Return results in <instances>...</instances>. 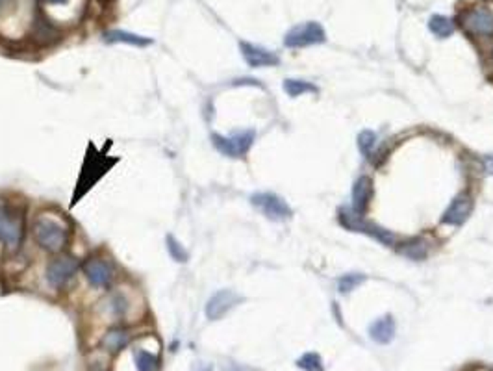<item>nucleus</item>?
Here are the masks:
<instances>
[{
  "instance_id": "nucleus-1",
  "label": "nucleus",
  "mask_w": 493,
  "mask_h": 371,
  "mask_svg": "<svg viewBox=\"0 0 493 371\" xmlns=\"http://www.w3.org/2000/svg\"><path fill=\"white\" fill-rule=\"evenodd\" d=\"M32 232H34V238H36L39 246L43 247L45 251L50 252H60L69 241L67 228L63 227L62 223L49 219V217L36 219L34 227H32Z\"/></svg>"
},
{
  "instance_id": "nucleus-2",
  "label": "nucleus",
  "mask_w": 493,
  "mask_h": 371,
  "mask_svg": "<svg viewBox=\"0 0 493 371\" xmlns=\"http://www.w3.org/2000/svg\"><path fill=\"white\" fill-rule=\"evenodd\" d=\"M339 223H341L347 230L368 234V236L375 238L376 241H381V243H384V246L387 247L395 246V241H397V236H395L394 232L378 227L373 221L363 219V215L354 214V212H350V210H341V212H339Z\"/></svg>"
},
{
  "instance_id": "nucleus-3",
  "label": "nucleus",
  "mask_w": 493,
  "mask_h": 371,
  "mask_svg": "<svg viewBox=\"0 0 493 371\" xmlns=\"http://www.w3.org/2000/svg\"><path fill=\"white\" fill-rule=\"evenodd\" d=\"M212 143L225 156L241 158L249 152V149L254 143V130H243V132L232 134V136L212 134Z\"/></svg>"
},
{
  "instance_id": "nucleus-4",
  "label": "nucleus",
  "mask_w": 493,
  "mask_h": 371,
  "mask_svg": "<svg viewBox=\"0 0 493 371\" xmlns=\"http://www.w3.org/2000/svg\"><path fill=\"white\" fill-rule=\"evenodd\" d=\"M250 204L258 208L271 221H287L291 219V215H293V210L289 208V204L282 197L271 193V191L254 193L250 197Z\"/></svg>"
},
{
  "instance_id": "nucleus-5",
  "label": "nucleus",
  "mask_w": 493,
  "mask_h": 371,
  "mask_svg": "<svg viewBox=\"0 0 493 371\" xmlns=\"http://www.w3.org/2000/svg\"><path fill=\"white\" fill-rule=\"evenodd\" d=\"M326 34L323 30V26L319 23H304V25L293 26L291 30L287 32L286 38H284V45L289 49H300V47H310V45H319L325 43Z\"/></svg>"
},
{
  "instance_id": "nucleus-6",
  "label": "nucleus",
  "mask_w": 493,
  "mask_h": 371,
  "mask_svg": "<svg viewBox=\"0 0 493 371\" xmlns=\"http://www.w3.org/2000/svg\"><path fill=\"white\" fill-rule=\"evenodd\" d=\"M80 264L75 256H69V254H62V256L54 258L49 265H47V283H49L50 288L54 289H62L65 284L69 283L71 278L75 277L76 271H78Z\"/></svg>"
},
{
  "instance_id": "nucleus-7",
  "label": "nucleus",
  "mask_w": 493,
  "mask_h": 371,
  "mask_svg": "<svg viewBox=\"0 0 493 371\" xmlns=\"http://www.w3.org/2000/svg\"><path fill=\"white\" fill-rule=\"evenodd\" d=\"M23 217L13 208L0 204V241L10 247H17L23 239Z\"/></svg>"
},
{
  "instance_id": "nucleus-8",
  "label": "nucleus",
  "mask_w": 493,
  "mask_h": 371,
  "mask_svg": "<svg viewBox=\"0 0 493 371\" xmlns=\"http://www.w3.org/2000/svg\"><path fill=\"white\" fill-rule=\"evenodd\" d=\"M462 25L473 36L493 38V13L488 8L474 6L462 13Z\"/></svg>"
},
{
  "instance_id": "nucleus-9",
  "label": "nucleus",
  "mask_w": 493,
  "mask_h": 371,
  "mask_svg": "<svg viewBox=\"0 0 493 371\" xmlns=\"http://www.w3.org/2000/svg\"><path fill=\"white\" fill-rule=\"evenodd\" d=\"M473 197H469L468 193H462V195L455 197L450 204L445 208L444 215H442V223L445 225H453V227H458V225H464L466 221L469 219V215L473 214Z\"/></svg>"
},
{
  "instance_id": "nucleus-10",
  "label": "nucleus",
  "mask_w": 493,
  "mask_h": 371,
  "mask_svg": "<svg viewBox=\"0 0 493 371\" xmlns=\"http://www.w3.org/2000/svg\"><path fill=\"white\" fill-rule=\"evenodd\" d=\"M241 301V297L237 296L236 291L232 289H219L217 294H213L210 297V301L206 302V318L212 321L221 320L226 312H230L237 302Z\"/></svg>"
},
{
  "instance_id": "nucleus-11",
  "label": "nucleus",
  "mask_w": 493,
  "mask_h": 371,
  "mask_svg": "<svg viewBox=\"0 0 493 371\" xmlns=\"http://www.w3.org/2000/svg\"><path fill=\"white\" fill-rule=\"evenodd\" d=\"M84 273H86V278L89 283L97 288H106L113 280V267L104 258H89L88 262L84 264Z\"/></svg>"
},
{
  "instance_id": "nucleus-12",
  "label": "nucleus",
  "mask_w": 493,
  "mask_h": 371,
  "mask_svg": "<svg viewBox=\"0 0 493 371\" xmlns=\"http://www.w3.org/2000/svg\"><path fill=\"white\" fill-rule=\"evenodd\" d=\"M239 51L243 54L245 62L249 63L250 67H273V65H278L280 63V58L276 56L275 52L267 51L263 47H258V45L247 43V41H241L239 43Z\"/></svg>"
},
{
  "instance_id": "nucleus-13",
  "label": "nucleus",
  "mask_w": 493,
  "mask_h": 371,
  "mask_svg": "<svg viewBox=\"0 0 493 371\" xmlns=\"http://www.w3.org/2000/svg\"><path fill=\"white\" fill-rule=\"evenodd\" d=\"M373 193H375L373 180L369 176H360L352 186V212L358 215L365 214V210L373 199Z\"/></svg>"
},
{
  "instance_id": "nucleus-14",
  "label": "nucleus",
  "mask_w": 493,
  "mask_h": 371,
  "mask_svg": "<svg viewBox=\"0 0 493 371\" xmlns=\"http://www.w3.org/2000/svg\"><path fill=\"white\" fill-rule=\"evenodd\" d=\"M395 333H397V325H395V320L392 315L378 318V320H375L369 325V338L376 342V344H381V346L392 344L395 338Z\"/></svg>"
},
{
  "instance_id": "nucleus-15",
  "label": "nucleus",
  "mask_w": 493,
  "mask_h": 371,
  "mask_svg": "<svg viewBox=\"0 0 493 371\" xmlns=\"http://www.w3.org/2000/svg\"><path fill=\"white\" fill-rule=\"evenodd\" d=\"M399 252L402 256L410 258V260H416V262H421L424 258L429 256V252H431V246H429V241L423 238H412L405 241L402 246L399 247Z\"/></svg>"
},
{
  "instance_id": "nucleus-16",
  "label": "nucleus",
  "mask_w": 493,
  "mask_h": 371,
  "mask_svg": "<svg viewBox=\"0 0 493 371\" xmlns=\"http://www.w3.org/2000/svg\"><path fill=\"white\" fill-rule=\"evenodd\" d=\"M104 41L108 43H126L134 45V47H149L152 45V39H147L138 34H132V32L125 30H110L104 34Z\"/></svg>"
},
{
  "instance_id": "nucleus-17",
  "label": "nucleus",
  "mask_w": 493,
  "mask_h": 371,
  "mask_svg": "<svg viewBox=\"0 0 493 371\" xmlns=\"http://www.w3.org/2000/svg\"><path fill=\"white\" fill-rule=\"evenodd\" d=\"M429 30L440 39H447L449 36H453L456 30L455 23L453 19L449 17H445V15H432L431 19H429Z\"/></svg>"
},
{
  "instance_id": "nucleus-18",
  "label": "nucleus",
  "mask_w": 493,
  "mask_h": 371,
  "mask_svg": "<svg viewBox=\"0 0 493 371\" xmlns=\"http://www.w3.org/2000/svg\"><path fill=\"white\" fill-rule=\"evenodd\" d=\"M128 340H130L128 331H125V328L121 327H115L112 328V331H108V334L104 336L102 344H104V347H106L110 352H119L123 347H126Z\"/></svg>"
},
{
  "instance_id": "nucleus-19",
  "label": "nucleus",
  "mask_w": 493,
  "mask_h": 371,
  "mask_svg": "<svg viewBox=\"0 0 493 371\" xmlns=\"http://www.w3.org/2000/svg\"><path fill=\"white\" fill-rule=\"evenodd\" d=\"M284 91H286L289 97H300L304 93H317V88L313 84L306 82V80H295V78H287L284 80Z\"/></svg>"
},
{
  "instance_id": "nucleus-20",
  "label": "nucleus",
  "mask_w": 493,
  "mask_h": 371,
  "mask_svg": "<svg viewBox=\"0 0 493 371\" xmlns=\"http://www.w3.org/2000/svg\"><path fill=\"white\" fill-rule=\"evenodd\" d=\"M108 307H110V312H112L113 318L117 320H123L126 314H128V309H130V302H128V297L123 294V291H115L110 301H108Z\"/></svg>"
},
{
  "instance_id": "nucleus-21",
  "label": "nucleus",
  "mask_w": 493,
  "mask_h": 371,
  "mask_svg": "<svg viewBox=\"0 0 493 371\" xmlns=\"http://www.w3.org/2000/svg\"><path fill=\"white\" fill-rule=\"evenodd\" d=\"M365 283V275L362 273H345L341 277L337 278V289L339 294H350L352 289H356L360 284Z\"/></svg>"
},
{
  "instance_id": "nucleus-22",
  "label": "nucleus",
  "mask_w": 493,
  "mask_h": 371,
  "mask_svg": "<svg viewBox=\"0 0 493 371\" xmlns=\"http://www.w3.org/2000/svg\"><path fill=\"white\" fill-rule=\"evenodd\" d=\"M136 368L138 371H158L160 370V357L150 351L136 352Z\"/></svg>"
},
{
  "instance_id": "nucleus-23",
  "label": "nucleus",
  "mask_w": 493,
  "mask_h": 371,
  "mask_svg": "<svg viewBox=\"0 0 493 371\" xmlns=\"http://www.w3.org/2000/svg\"><path fill=\"white\" fill-rule=\"evenodd\" d=\"M297 366L300 370L304 371H325V366H323V359L319 352H304L299 360H297Z\"/></svg>"
},
{
  "instance_id": "nucleus-24",
  "label": "nucleus",
  "mask_w": 493,
  "mask_h": 371,
  "mask_svg": "<svg viewBox=\"0 0 493 371\" xmlns=\"http://www.w3.org/2000/svg\"><path fill=\"white\" fill-rule=\"evenodd\" d=\"M376 145V134L373 130H362L358 134V149L365 158H371V152Z\"/></svg>"
},
{
  "instance_id": "nucleus-25",
  "label": "nucleus",
  "mask_w": 493,
  "mask_h": 371,
  "mask_svg": "<svg viewBox=\"0 0 493 371\" xmlns=\"http://www.w3.org/2000/svg\"><path fill=\"white\" fill-rule=\"evenodd\" d=\"M167 249L173 260H176V262H188V251L184 249V246L175 236H167Z\"/></svg>"
},
{
  "instance_id": "nucleus-26",
  "label": "nucleus",
  "mask_w": 493,
  "mask_h": 371,
  "mask_svg": "<svg viewBox=\"0 0 493 371\" xmlns=\"http://www.w3.org/2000/svg\"><path fill=\"white\" fill-rule=\"evenodd\" d=\"M484 167H486L488 175H493V154L484 156Z\"/></svg>"
},
{
  "instance_id": "nucleus-27",
  "label": "nucleus",
  "mask_w": 493,
  "mask_h": 371,
  "mask_svg": "<svg viewBox=\"0 0 493 371\" xmlns=\"http://www.w3.org/2000/svg\"><path fill=\"white\" fill-rule=\"evenodd\" d=\"M234 86H241V84H250V86H260L258 84V80H254V78H241V80H234Z\"/></svg>"
},
{
  "instance_id": "nucleus-28",
  "label": "nucleus",
  "mask_w": 493,
  "mask_h": 371,
  "mask_svg": "<svg viewBox=\"0 0 493 371\" xmlns=\"http://www.w3.org/2000/svg\"><path fill=\"white\" fill-rule=\"evenodd\" d=\"M45 4H50V6H63L67 4V0H43Z\"/></svg>"
},
{
  "instance_id": "nucleus-29",
  "label": "nucleus",
  "mask_w": 493,
  "mask_h": 371,
  "mask_svg": "<svg viewBox=\"0 0 493 371\" xmlns=\"http://www.w3.org/2000/svg\"><path fill=\"white\" fill-rule=\"evenodd\" d=\"M10 2H12V0H0V12H2L4 8L10 6Z\"/></svg>"
},
{
  "instance_id": "nucleus-30",
  "label": "nucleus",
  "mask_w": 493,
  "mask_h": 371,
  "mask_svg": "<svg viewBox=\"0 0 493 371\" xmlns=\"http://www.w3.org/2000/svg\"><path fill=\"white\" fill-rule=\"evenodd\" d=\"M208 371H210V370H208Z\"/></svg>"
}]
</instances>
